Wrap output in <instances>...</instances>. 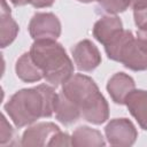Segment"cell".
<instances>
[{
    "instance_id": "cell-1",
    "label": "cell",
    "mask_w": 147,
    "mask_h": 147,
    "mask_svg": "<svg viewBox=\"0 0 147 147\" xmlns=\"http://www.w3.org/2000/svg\"><path fill=\"white\" fill-rule=\"evenodd\" d=\"M56 98L57 93L52 86L40 84L17 91L5 105V110L16 127H24L41 117H51Z\"/></svg>"
},
{
    "instance_id": "cell-2",
    "label": "cell",
    "mask_w": 147,
    "mask_h": 147,
    "mask_svg": "<svg viewBox=\"0 0 147 147\" xmlns=\"http://www.w3.org/2000/svg\"><path fill=\"white\" fill-rule=\"evenodd\" d=\"M30 54L52 86H59L74 75V63L56 40H34Z\"/></svg>"
},
{
    "instance_id": "cell-3",
    "label": "cell",
    "mask_w": 147,
    "mask_h": 147,
    "mask_svg": "<svg viewBox=\"0 0 147 147\" xmlns=\"http://www.w3.org/2000/svg\"><path fill=\"white\" fill-rule=\"evenodd\" d=\"M62 93L82 109L87 102L96 96L100 91L91 77L83 74H76L62 84Z\"/></svg>"
},
{
    "instance_id": "cell-4",
    "label": "cell",
    "mask_w": 147,
    "mask_h": 147,
    "mask_svg": "<svg viewBox=\"0 0 147 147\" xmlns=\"http://www.w3.org/2000/svg\"><path fill=\"white\" fill-rule=\"evenodd\" d=\"M29 32L33 40H56L61 34L60 20L53 13H36L29 23Z\"/></svg>"
},
{
    "instance_id": "cell-5",
    "label": "cell",
    "mask_w": 147,
    "mask_h": 147,
    "mask_svg": "<svg viewBox=\"0 0 147 147\" xmlns=\"http://www.w3.org/2000/svg\"><path fill=\"white\" fill-rule=\"evenodd\" d=\"M105 134L111 146H132L138 138L136 126L127 118L111 119L105 127Z\"/></svg>"
},
{
    "instance_id": "cell-6",
    "label": "cell",
    "mask_w": 147,
    "mask_h": 147,
    "mask_svg": "<svg viewBox=\"0 0 147 147\" xmlns=\"http://www.w3.org/2000/svg\"><path fill=\"white\" fill-rule=\"evenodd\" d=\"M72 59L80 71H93L101 63V54L98 47L88 39H84L76 44L71 49Z\"/></svg>"
},
{
    "instance_id": "cell-7",
    "label": "cell",
    "mask_w": 147,
    "mask_h": 147,
    "mask_svg": "<svg viewBox=\"0 0 147 147\" xmlns=\"http://www.w3.org/2000/svg\"><path fill=\"white\" fill-rule=\"evenodd\" d=\"M119 62L133 71L147 70V44L133 37L125 45Z\"/></svg>"
},
{
    "instance_id": "cell-8",
    "label": "cell",
    "mask_w": 147,
    "mask_h": 147,
    "mask_svg": "<svg viewBox=\"0 0 147 147\" xmlns=\"http://www.w3.org/2000/svg\"><path fill=\"white\" fill-rule=\"evenodd\" d=\"M60 131V127L52 122H41L28 127L22 136V146H48L52 137Z\"/></svg>"
},
{
    "instance_id": "cell-9",
    "label": "cell",
    "mask_w": 147,
    "mask_h": 147,
    "mask_svg": "<svg viewBox=\"0 0 147 147\" xmlns=\"http://www.w3.org/2000/svg\"><path fill=\"white\" fill-rule=\"evenodd\" d=\"M123 23L116 15H106L98 20L93 26L94 38L106 46L123 31Z\"/></svg>"
},
{
    "instance_id": "cell-10",
    "label": "cell",
    "mask_w": 147,
    "mask_h": 147,
    "mask_svg": "<svg viewBox=\"0 0 147 147\" xmlns=\"http://www.w3.org/2000/svg\"><path fill=\"white\" fill-rule=\"evenodd\" d=\"M136 88L133 78L124 72H117L113 75L107 83V91L117 105H125L126 96Z\"/></svg>"
},
{
    "instance_id": "cell-11",
    "label": "cell",
    "mask_w": 147,
    "mask_h": 147,
    "mask_svg": "<svg viewBox=\"0 0 147 147\" xmlns=\"http://www.w3.org/2000/svg\"><path fill=\"white\" fill-rule=\"evenodd\" d=\"M125 106L139 126L147 131V91L134 88L126 96Z\"/></svg>"
},
{
    "instance_id": "cell-12",
    "label": "cell",
    "mask_w": 147,
    "mask_h": 147,
    "mask_svg": "<svg viewBox=\"0 0 147 147\" xmlns=\"http://www.w3.org/2000/svg\"><path fill=\"white\" fill-rule=\"evenodd\" d=\"M82 117L95 125L105 123L109 117V106L105 96L99 93L90 102H87L82 109Z\"/></svg>"
},
{
    "instance_id": "cell-13",
    "label": "cell",
    "mask_w": 147,
    "mask_h": 147,
    "mask_svg": "<svg viewBox=\"0 0 147 147\" xmlns=\"http://www.w3.org/2000/svg\"><path fill=\"white\" fill-rule=\"evenodd\" d=\"M54 113L56 119L64 125L74 124L79 119V117H82L80 108L69 98H67L62 92L57 94Z\"/></svg>"
},
{
    "instance_id": "cell-14",
    "label": "cell",
    "mask_w": 147,
    "mask_h": 147,
    "mask_svg": "<svg viewBox=\"0 0 147 147\" xmlns=\"http://www.w3.org/2000/svg\"><path fill=\"white\" fill-rule=\"evenodd\" d=\"M15 71L17 77L25 83H34L44 78L41 69L37 65L30 52L24 53L18 57L15 64Z\"/></svg>"
},
{
    "instance_id": "cell-15",
    "label": "cell",
    "mask_w": 147,
    "mask_h": 147,
    "mask_svg": "<svg viewBox=\"0 0 147 147\" xmlns=\"http://www.w3.org/2000/svg\"><path fill=\"white\" fill-rule=\"evenodd\" d=\"M0 21H1V28H0V44L1 48H5L9 46L18 33V25L15 22V20L11 17L10 8L7 6L6 0H2L1 6V13H0Z\"/></svg>"
},
{
    "instance_id": "cell-16",
    "label": "cell",
    "mask_w": 147,
    "mask_h": 147,
    "mask_svg": "<svg viewBox=\"0 0 147 147\" xmlns=\"http://www.w3.org/2000/svg\"><path fill=\"white\" fill-rule=\"evenodd\" d=\"M71 142L72 146L75 147H84V146L100 147L106 145L105 138L100 131L84 125L77 127L74 131L71 136Z\"/></svg>"
},
{
    "instance_id": "cell-17",
    "label": "cell",
    "mask_w": 147,
    "mask_h": 147,
    "mask_svg": "<svg viewBox=\"0 0 147 147\" xmlns=\"http://www.w3.org/2000/svg\"><path fill=\"white\" fill-rule=\"evenodd\" d=\"M133 38V33L129 30H123L116 38H114L110 42H108L105 46V51L107 53V56L113 60L119 62L121 54L125 47V45Z\"/></svg>"
},
{
    "instance_id": "cell-18",
    "label": "cell",
    "mask_w": 147,
    "mask_h": 147,
    "mask_svg": "<svg viewBox=\"0 0 147 147\" xmlns=\"http://www.w3.org/2000/svg\"><path fill=\"white\" fill-rule=\"evenodd\" d=\"M101 9L109 15H116L125 11L131 6V0H96Z\"/></svg>"
},
{
    "instance_id": "cell-19",
    "label": "cell",
    "mask_w": 147,
    "mask_h": 147,
    "mask_svg": "<svg viewBox=\"0 0 147 147\" xmlns=\"http://www.w3.org/2000/svg\"><path fill=\"white\" fill-rule=\"evenodd\" d=\"M1 130H0V144L5 145L6 142H8L14 134V130L11 127V125L7 122L6 117L2 115L1 116Z\"/></svg>"
},
{
    "instance_id": "cell-20",
    "label": "cell",
    "mask_w": 147,
    "mask_h": 147,
    "mask_svg": "<svg viewBox=\"0 0 147 147\" xmlns=\"http://www.w3.org/2000/svg\"><path fill=\"white\" fill-rule=\"evenodd\" d=\"M48 146H72L71 137L68 133H64L60 130L52 137V139L48 142Z\"/></svg>"
},
{
    "instance_id": "cell-21",
    "label": "cell",
    "mask_w": 147,
    "mask_h": 147,
    "mask_svg": "<svg viewBox=\"0 0 147 147\" xmlns=\"http://www.w3.org/2000/svg\"><path fill=\"white\" fill-rule=\"evenodd\" d=\"M133 18L134 23L138 28H141L147 24V6L141 8H134L133 9Z\"/></svg>"
},
{
    "instance_id": "cell-22",
    "label": "cell",
    "mask_w": 147,
    "mask_h": 147,
    "mask_svg": "<svg viewBox=\"0 0 147 147\" xmlns=\"http://www.w3.org/2000/svg\"><path fill=\"white\" fill-rule=\"evenodd\" d=\"M54 1L55 0H30V5H32L34 8H46L51 7Z\"/></svg>"
},
{
    "instance_id": "cell-23",
    "label": "cell",
    "mask_w": 147,
    "mask_h": 147,
    "mask_svg": "<svg viewBox=\"0 0 147 147\" xmlns=\"http://www.w3.org/2000/svg\"><path fill=\"white\" fill-rule=\"evenodd\" d=\"M137 38L142 40L144 42L147 44V24L141 26V28H138V31H137Z\"/></svg>"
},
{
    "instance_id": "cell-24",
    "label": "cell",
    "mask_w": 147,
    "mask_h": 147,
    "mask_svg": "<svg viewBox=\"0 0 147 147\" xmlns=\"http://www.w3.org/2000/svg\"><path fill=\"white\" fill-rule=\"evenodd\" d=\"M147 6V0H131V7L134 8H141Z\"/></svg>"
},
{
    "instance_id": "cell-25",
    "label": "cell",
    "mask_w": 147,
    "mask_h": 147,
    "mask_svg": "<svg viewBox=\"0 0 147 147\" xmlns=\"http://www.w3.org/2000/svg\"><path fill=\"white\" fill-rule=\"evenodd\" d=\"M10 2H11L14 6L18 7V6H24V5L30 3V0H10Z\"/></svg>"
},
{
    "instance_id": "cell-26",
    "label": "cell",
    "mask_w": 147,
    "mask_h": 147,
    "mask_svg": "<svg viewBox=\"0 0 147 147\" xmlns=\"http://www.w3.org/2000/svg\"><path fill=\"white\" fill-rule=\"evenodd\" d=\"M77 1L83 2V3H90V2H93V1H95V0H77Z\"/></svg>"
}]
</instances>
